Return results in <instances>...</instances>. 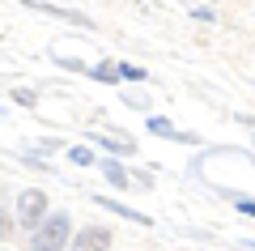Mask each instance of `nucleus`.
I'll list each match as a JSON object with an SVG mask.
<instances>
[{
  "label": "nucleus",
  "instance_id": "nucleus-1",
  "mask_svg": "<svg viewBox=\"0 0 255 251\" xmlns=\"http://www.w3.org/2000/svg\"><path fill=\"white\" fill-rule=\"evenodd\" d=\"M64 243H68V217L55 213L51 222L43 226V230L34 234V243H30V251H60Z\"/></svg>",
  "mask_w": 255,
  "mask_h": 251
},
{
  "label": "nucleus",
  "instance_id": "nucleus-2",
  "mask_svg": "<svg viewBox=\"0 0 255 251\" xmlns=\"http://www.w3.org/2000/svg\"><path fill=\"white\" fill-rule=\"evenodd\" d=\"M43 209H47V196H43V192H34V188H30V192H21V196H17V222H38V217H43Z\"/></svg>",
  "mask_w": 255,
  "mask_h": 251
},
{
  "label": "nucleus",
  "instance_id": "nucleus-3",
  "mask_svg": "<svg viewBox=\"0 0 255 251\" xmlns=\"http://www.w3.org/2000/svg\"><path fill=\"white\" fill-rule=\"evenodd\" d=\"M111 247V230H102V226H90V230L77 234L73 251H107Z\"/></svg>",
  "mask_w": 255,
  "mask_h": 251
},
{
  "label": "nucleus",
  "instance_id": "nucleus-4",
  "mask_svg": "<svg viewBox=\"0 0 255 251\" xmlns=\"http://www.w3.org/2000/svg\"><path fill=\"white\" fill-rule=\"evenodd\" d=\"M115 72H119V77H128V81H140V77H145V68H136V64H115Z\"/></svg>",
  "mask_w": 255,
  "mask_h": 251
},
{
  "label": "nucleus",
  "instance_id": "nucleus-5",
  "mask_svg": "<svg viewBox=\"0 0 255 251\" xmlns=\"http://www.w3.org/2000/svg\"><path fill=\"white\" fill-rule=\"evenodd\" d=\"M107 179H111V183H115V188H128V175H124V171H119L115 162H107Z\"/></svg>",
  "mask_w": 255,
  "mask_h": 251
},
{
  "label": "nucleus",
  "instance_id": "nucleus-6",
  "mask_svg": "<svg viewBox=\"0 0 255 251\" xmlns=\"http://www.w3.org/2000/svg\"><path fill=\"white\" fill-rule=\"evenodd\" d=\"M149 128H153L157 136H174V128H170V119H149Z\"/></svg>",
  "mask_w": 255,
  "mask_h": 251
},
{
  "label": "nucleus",
  "instance_id": "nucleus-7",
  "mask_svg": "<svg viewBox=\"0 0 255 251\" xmlns=\"http://www.w3.org/2000/svg\"><path fill=\"white\" fill-rule=\"evenodd\" d=\"M9 234H13V222H9V213H0V243L9 239Z\"/></svg>",
  "mask_w": 255,
  "mask_h": 251
},
{
  "label": "nucleus",
  "instance_id": "nucleus-8",
  "mask_svg": "<svg viewBox=\"0 0 255 251\" xmlns=\"http://www.w3.org/2000/svg\"><path fill=\"white\" fill-rule=\"evenodd\" d=\"M73 162H81V166H90L94 158H90V149H73Z\"/></svg>",
  "mask_w": 255,
  "mask_h": 251
},
{
  "label": "nucleus",
  "instance_id": "nucleus-9",
  "mask_svg": "<svg viewBox=\"0 0 255 251\" xmlns=\"http://www.w3.org/2000/svg\"><path fill=\"white\" fill-rule=\"evenodd\" d=\"M238 209H243V213H251V217H255V200H238Z\"/></svg>",
  "mask_w": 255,
  "mask_h": 251
}]
</instances>
